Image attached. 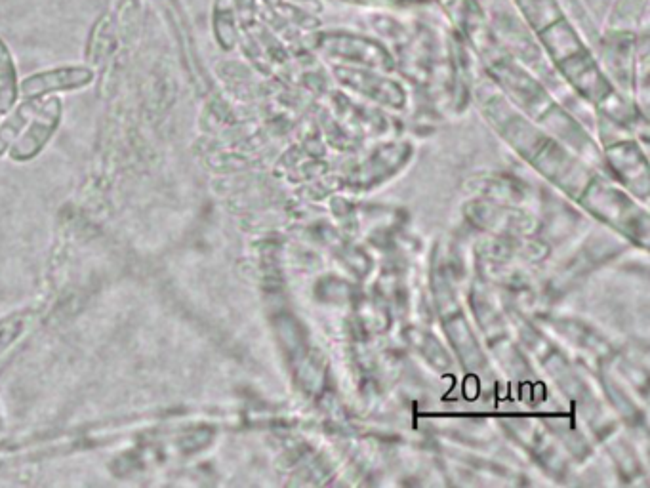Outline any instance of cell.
<instances>
[{"instance_id":"obj_1","label":"cell","mask_w":650,"mask_h":488,"mask_svg":"<svg viewBox=\"0 0 650 488\" xmlns=\"http://www.w3.org/2000/svg\"><path fill=\"white\" fill-rule=\"evenodd\" d=\"M63 121V102L58 96L42 98L33 119L25 126L23 134L10 147L12 161L27 163L39 157L44 147L56 136Z\"/></svg>"},{"instance_id":"obj_2","label":"cell","mask_w":650,"mask_h":488,"mask_svg":"<svg viewBox=\"0 0 650 488\" xmlns=\"http://www.w3.org/2000/svg\"><path fill=\"white\" fill-rule=\"evenodd\" d=\"M94 81H96V71L86 63L61 65L21 79L20 94L25 100H42L48 96H58L61 92L84 90Z\"/></svg>"},{"instance_id":"obj_3","label":"cell","mask_w":650,"mask_h":488,"mask_svg":"<svg viewBox=\"0 0 650 488\" xmlns=\"http://www.w3.org/2000/svg\"><path fill=\"white\" fill-rule=\"evenodd\" d=\"M117 44V21L113 14H102L92 25L86 42V65L98 67L107 60Z\"/></svg>"},{"instance_id":"obj_4","label":"cell","mask_w":650,"mask_h":488,"mask_svg":"<svg viewBox=\"0 0 650 488\" xmlns=\"http://www.w3.org/2000/svg\"><path fill=\"white\" fill-rule=\"evenodd\" d=\"M241 21L237 16L233 0H214L212 4V31L214 39L224 48L231 50L239 42Z\"/></svg>"},{"instance_id":"obj_5","label":"cell","mask_w":650,"mask_h":488,"mask_svg":"<svg viewBox=\"0 0 650 488\" xmlns=\"http://www.w3.org/2000/svg\"><path fill=\"white\" fill-rule=\"evenodd\" d=\"M41 100H21L8 113L6 119L0 122V157L10 151L25 130V126L33 119Z\"/></svg>"},{"instance_id":"obj_6","label":"cell","mask_w":650,"mask_h":488,"mask_svg":"<svg viewBox=\"0 0 650 488\" xmlns=\"http://www.w3.org/2000/svg\"><path fill=\"white\" fill-rule=\"evenodd\" d=\"M20 98L18 65L14 61L8 42L0 37V115L8 113L20 102Z\"/></svg>"},{"instance_id":"obj_7","label":"cell","mask_w":650,"mask_h":488,"mask_svg":"<svg viewBox=\"0 0 650 488\" xmlns=\"http://www.w3.org/2000/svg\"><path fill=\"white\" fill-rule=\"evenodd\" d=\"M515 2L534 27H538V23L542 20L546 25L551 18L559 20V16H561L555 0H515Z\"/></svg>"},{"instance_id":"obj_8","label":"cell","mask_w":650,"mask_h":488,"mask_svg":"<svg viewBox=\"0 0 650 488\" xmlns=\"http://www.w3.org/2000/svg\"><path fill=\"white\" fill-rule=\"evenodd\" d=\"M233 4L241 21V27L244 29H250L256 21V16H262L260 0H233Z\"/></svg>"},{"instance_id":"obj_9","label":"cell","mask_w":650,"mask_h":488,"mask_svg":"<svg viewBox=\"0 0 650 488\" xmlns=\"http://www.w3.org/2000/svg\"><path fill=\"white\" fill-rule=\"evenodd\" d=\"M286 4L296 6V8L304 10V12L311 14V16H317V14L323 12V4H321V0H286Z\"/></svg>"},{"instance_id":"obj_10","label":"cell","mask_w":650,"mask_h":488,"mask_svg":"<svg viewBox=\"0 0 650 488\" xmlns=\"http://www.w3.org/2000/svg\"><path fill=\"white\" fill-rule=\"evenodd\" d=\"M265 10H275L283 0H262Z\"/></svg>"},{"instance_id":"obj_11","label":"cell","mask_w":650,"mask_h":488,"mask_svg":"<svg viewBox=\"0 0 650 488\" xmlns=\"http://www.w3.org/2000/svg\"><path fill=\"white\" fill-rule=\"evenodd\" d=\"M405 2H427V0H405Z\"/></svg>"},{"instance_id":"obj_12","label":"cell","mask_w":650,"mask_h":488,"mask_svg":"<svg viewBox=\"0 0 650 488\" xmlns=\"http://www.w3.org/2000/svg\"><path fill=\"white\" fill-rule=\"evenodd\" d=\"M347 2H361V0H347Z\"/></svg>"}]
</instances>
